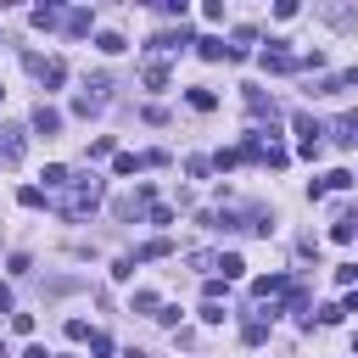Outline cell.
<instances>
[{"label": "cell", "mask_w": 358, "mask_h": 358, "mask_svg": "<svg viewBox=\"0 0 358 358\" xmlns=\"http://www.w3.org/2000/svg\"><path fill=\"white\" fill-rule=\"evenodd\" d=\"M280 291H291L280 274H268V280H252V296H263V302H268V296H280Z\"/></svg>", "instance_id": "cell-10"}, {"label": "cell", "mask_w": 358, "mask_h": 358, "mask_svg": "<svg viewBox=\"0 0 358 358\" xmlns=\"http://www.w3.org/2000/svg\"><path fill=\"white\" fill-rule=\"evenodd\" d=\"M336 145H358V112H347V117H336Z\"/></svg>", "instance_id": "cell-5"}, {"label": "cell", "mask_w": 358, "mask_h": 358, "mask_svg": "<svg viewBox=\"0 0 358 358\" xmlns=\"http://www.w3.org/2000/svg\"><path fill=\"white\" fill-rule=\"evenodd\" d=\"M62 22H67V34H90V22H95V17H90V11H67Z\"/></svg>", "instance_id": "cell-14"}, {"label": "cell", "mask_w": 358, "mask_h": 358, "mask_svg": "<svg viewBox=\"0 0 358 358\" xmlns=\"http://www.w3.org/2000/svg\"><path fill=\"white\" fill-rule=\"evenodd\" d=\"M67 179H73V173H67V168H56V162H50V168H45V190H62V185H67Z\"/></svg>", "instance_id": "cell-20"}, {"label": "cell", "mask_w": 358, "mask_h": 358, "mask_svg": "<svg viewBox=\"0 0 358 358\" xmlns=\"http://www.w3.org/2000/svg\"><path fill=\"white\" fill-rule=\"evenodd\" d=\"M347 185H358L347 168H336V173H324V179H319V190H347Z\"/></svg>", "instance_id": "cell-12"}, {"label": "cell", "mask_w": 358, "mask_h": 358, "mask_svg": "<svg viewBox=\"0 0 358 358\" xmlns=\"http://www.w3.org/2000/svg\"><path fill=\"white\" fill-rule=\"evenodd\" d=\"M352 235H358V218H352V213H341V218L330 224V241H341V246H347Z\"/></svg>", "instance_id": "cell-9"}, {"label": "cell", "mask_w": 358, "mask_h": 358, "mask_svg": "<svg viewBox=\"0 0 358 358\" xmlns=\"http://www.w3.org/2000/svg\"><path fill=\"white\" fill-rule=\"evenodd\" d=\"M6 308H11V291H6V285H0V313H6Z\"/></svg>", "instance_id": "cell-25"}, {"label": "cell", "mask_w": 358, "mask_h": 358, "mask_svg": "<svg viewBox=\"0 0 358 358\" xmlns=\"http://www.w3.org/2000/svg\"><path fill=\"white\" fill-rule=\"evenodd\" d=\"M95 45H101V50H106V56H117V50H123V34H101V39H95Z\"/></svg>", "instance_id": "cell-24"}, {"label": "cell", "mask_w": 358, "mask_h": 358, "mask_svg": "<svg viewBox=\"0 0 358 358\" xmlns=\"http://www.w3.org/2000/svg\"><path fill=\"white\" fill-rule=\"evenodd\" d=\"M56 22H62L56 6H34V28H56Z\"/></svg>", "instance_id": "cell-13"}, {"label": "cell", "mask_w": 358, "mask_h": 358, "mask_svg": "<svg viewBox=\"0 0 358 358\" xmlns=\"http://www.w3.org/2000/svg\"><path fill=\"white\" fill-rule=\"evenodd\" d=\"M352 352H358V336H352Z\"/></svg>", "instance_id": "cell-27"}, {"label": "cell", "mask_w": 358, "mask_h": 358, "mask_svg": "<svg viewBox=\"0 0 358 358\" xmlns=\"http://www.w3.org/2000/svg\"><path fill=\"white\" fill-rule=\"evenodd\" d=\"M90 352H95V358H106V352H112V336H101V330H90Z\"/></svg>", "instance_id": "cell-23"}, {"label": "cell", "mask_w": 358, "mask_h": 358, "mask_svg": "<svg viewBox=\"0 0 358 358\" xmlns=\"http://www.w3.org/2000/svg\"><path fill=\"white\" fill-rule=\"evenodd\" d=\"M0 157L6 162H22V129H0Z\"/></svg>", "instance_id": "cell-4"}, {"label": "cell", "mask_w": 358, "mask_h": 358, "mask_svg": "<svg viewBox=\"0 0 358 358\" xmlns=\"http://www.w3.org/2000/svg\"><path fill=\"white\" fill-rule=\"evenodd\" d=\"M17 201H22V207H39V201H45V190H39V185H22V190H17Z\"/></svg>", "instance_id": "cell-21"}, {"label": "cell", "mask_w": 358, "mask_h": 358, "mask_svg": "<svg viewBox=\"0 0 358 358\" xmlns=\"http://www.w3.org/2000/svg\"><path fill=\"white\" fill-rule=\"evenodd\" d=\"M190 106H196V112H213L218 95H213V90H190Z\"/></svg>", "instance_id": "cell-19"}, {"label": "cell", "mask_w": 358, "mask_h": 358, "mask_svg": "<svg viewBox=\"0 0 358 358\" xmlns=\"http://www.w3.org/2000/svg\"><path fill=\"white\" fill-rule=\"evenodd\" d=\"M151 257H168V241H145V246L134 252V263H151Z\"/></svg>", "instance_id": "cell-16"}, {"label": "cell", "mask_w": 358, "mask_h": 358, "mask_svg": "<svg viewBox=\"0 0 358 358\" xmlns=\"http://www.w3.org/2000/svg\"><path fill=\"white\" fill-rule=\"evenodd\" d=\"M101 201V179L90 173V179H67V201H62V213L67 218H78V213H90Z\"/></svg>", "instance_id": "cell-1"}, {"label": "cell", "mask_w": 358, "mask_h": 358, "mask_svg": "<svg viewBox=\"0 0 358 358\" xmlns=\"http://www.w3.org/2000/svg\"><path fill=\"white\" fill-rule=\"evenodd\" d=\"M241 336H246V341H252V347H257V341H263V336H268V319H263V313H257V319H246V330H241Z\"/></svg>", "instance_id": "cell-18"}, {"label": "cell", "mask_w": 358, "mask_h": 358, "mask_svg": "<svg viewBox=\"0 0 358 358\" xmlns=\"http://www.w3.org/2000/svg\"><path fill=\"white\" fill-rule=\"evenodd\" d=\"M28 67H34V73H39L45 84H62V78H67V67H62L56 56H50V62H45V56H28Z\"/></svg>", "instance_id": "cell-3"}, {"label": "cell", "mask_w": 358, "mask_h": 358, "mask_svg": "<svg viewBox=\"0 0 358 358\" xmlns=\"http://www.w3.org/2000/svg\"><path fill=\"white\" fill-rule=\"evenodd\" d=\"M22 358H50V352H45V347H28V352H22Z\"/></svg>", "instance_id": "cell-26"}, {"label": "cell", "mask_w": 358, "mask_h": 358, "mask_svg": "<svg viewBox=\"0 0 358 358\" xmlns=\"http://www.w3.org/2000/svg\"><path fill=\"white\" fill-rule=\"evenodd\" d=\"M196 50H201L207 62H224V56H229V45H218V39H196Z\"/></svg>", "instance_id": "cell-15"}, {"label": "cell", "mask_w": 358, "mask_h": 358, "mask_svg": "<svg viewBox=\"0 0 358 358\" xmlns=\"http://www.w3.org/2000/svg\"><path fill=\"white\" fill-rule=\"evenodd\" d=\"M185 45H190V34H185V28H179V34H157V39H151V50H157V56H168V50H185Z\"/></svg>", "instance_id": "cell-6"}, {"label": "cell", "mask_w": 358, "mask_h": 358, "mask_svg": "<svg viewBox=\"0 0 358 358\" xmlns=\"http://www.w3.org/2000/svg\"><path fill=\"white\" fill-rule=\"evenodd\" d=\"M218 268H224V280H241V274H246V263H241L235 252H224V257H218Z\"/></svg>", "instance_id": "cell-17"}, {"label": "cell", "mask_w": 358, "mask_h": 358, "mask_svg": "<svg viewBox=\"0 0 358 358\" xmlns=\"http://www.w3.org/2000/svg\"><path fill=\"white\" fill-rule=\"evenodd\" d=\"M34 129H39V134H56V129H62V112H56V106H39V112H34Z\"/></svg>", "instance_id": "cell-7"}, {"label": "cell", "mask_w": 358, "mask_h": 358, "mask_svg": "<svg viewBox=\"0 0 358 358\" xmlns=\"http://www.w3.org/2000/svg\"><path fill=\"white\" fill-rule=\"evenodd\" d=\"M263 67H268V73H296L302 56H291V50H263Z\"/></svg>", "instance_id": "cell-2"}, {"label": "cell", "mask_w": 358, "mask_h": 358, "mask_svg": "<svg viewBox=\"0 0 358 358\" xmlns=\"http://www.w3.org/2000/svg\"><path fill=\"white\" fill-rule=\"evenodd\" d=\"M112 168H117V173H140V168H151V157H134V151H117V157H112Z\"/></svg>", "instance_id": "cell-8"}, {"label": "cell", "mask_w": 358, "mask_h": 358, "mask_svg": "<svg viewBox=\"0 0 358 358\" xmlns=\"http://www.w3.org/2000/svg\"><path fill=\"white\" fill-rule=\"evenodd\" d=\"M0 95H6V90H0Z\"/></svg>", "instance_id": "cell-28"}, {"label": "cell", "mask_w": 358, "mask_h": 358, "mask_svg": "<svg viewBox=\"0 0 358 358\" xmlns=\"http://www.w3.org/2000/svg\"><path fill=\"white\" fill-rule=\"evenodd\" d=\"M140 78H145V90H168V67H162V62H145Z\"/></svg>", "instance_id": "cell-11"}, {"label": "cell", "mask_w": 358, "mask_h": 358, "mask_svg": "<svg viewBox=\"0 0 358 358\" xmlns=\"http://www.w3.org/2000/svg\"><path fill=\"white\" fill-rule=\"evenodd\" d=\"M134 308H140V313H157L162 302H157V291H134Z\"/></svg>", "instance_id": "cell-22"}]
</instances>
